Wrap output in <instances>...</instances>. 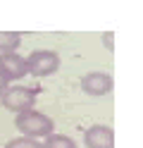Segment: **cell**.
<instances>
[{
	"mask_svg": "<svg viewBox=\"0 0 143 148\" xmlns=\"http://www.w3.org/2000/svg\"><path fill=\"white\" fill-rule=\"evenodd\" d=\"M14 127H17V132L26 136V138H45V136H50L55 132V122L50 117H48L45 112H41V110H26V112H19L14 115Z\"/></svg>",
	"mask_w": 143,
	"mask_h": 148,
	"instance_id": "6da1fadb",
	"label": "cell"
},
{
	"mask_svg": "<svg viewBox=\"0 0 143 148\" xmlns=\"http://www.w3.org/2000/svg\"><path fill=\"white\" fill-rule=\"evenodd\" d=\"M43 148H76V141L67 134H55L53 132L50 136H45Z\"/></svg>",
	"mask_w": 143,
	"mask_h": 148,
	"instance_id": "ba28073f",
	"label": "cell"
},
{
	"mask_svg": "<svg viewBox=\"0 0 143 148\" xmlns=\"http://www.w3.org/2000/svg\"><path fill=\"white\" fill-rule=\"evenodd\" d=\"M112 77L107 72H88L81 77V91L86 96H93V98H103L112 93Z\"/></svg>",
	"mask_w": 143,
	"mask_h": 148,
	"instance_id": "277c9868",
	"label": "cell"
},
{
	"mask_svg": "<svg viewBox=\"0 0 143 148\" xmlns=\"http://www.w3.org/2000/svg\"><path fill=\"white\" fill-rule=\"evenodd\" d=\"M103 38H105V45L112 50V41H110V38H112V34H103Z\"/></svg>",
	"mask_w": 143,
	"mask_h": 148,
	"instance_id": "8fae6325",
	"label": "cell"
},
{
	"mask_svg": "<svg viewBox=\"0 0 143 148\" xmlns=\"http://www.w3.org/2000/svg\"><path fill=\"white\" fill-rule=\"evenodd\" d=\"M0 105L10 112H26L36 105V91L29 88V86H7L5 91H0Z\"/></svg>",
	"mask_w": 143,
	"mask_h": 148,
	"instance_id": "7a4b0ae2",
	"label": "cell"
},
{
	"mask_svg": "<svg viewBox=\"0 0 143 148\" xmlns=\"http://www.w3.org/2000/svg\"><path fill=\"white\" fill-rule=\"evenodd\" d=\"M60 55H57L55 50H34L26 55V72L31 74V77H50V74H55L57 69H60Z\"/></svg>",
	"mask_w": 143,
	"mask_h": 148,
	"instance_id": "3957f363",
	"label": "cell"
},
{
	"mask_svg": "<svg viewBox=\"0 0 143 148\" xmlns=\"http://www.w3.org/2000/svg\"><path fill=\"white\" fill-rule=\"evenodd\" d=\"M7 86H10V81H7V77L3 74V69H0V91H5Z\"/></svg>",
	"mask_w": 143,
	"mask_h": 148,
	"instance_id": "30bf717a",
	"label": "cell"
},
{
	"mask_svg": "<svg viewBox=\"0 0 143 148\" xmlns=\"http://www.w3.org/2000/svg\"><path fill=\"white\" fill-rule=\"evenodd\" d=\"M86 148H114V132L107 124H93L83 134Z\"/></svg>",
	"mask_w": 143,
	"mask_h": 148,
	"instance_id": "8992f818",
	"label": "cell"
},
{
	"mask_svg": "<svg viewBox=\"0 0 143 148\" xmlns=\"http://www.w3.org/2000/svg\"><path fill=\"white\" fill-rule=\"evenodd\" d=\"M5 148H43L41 141L36 138H26V136H17V138H10L5 143Z\"/></svg>",
	"mask_w": 143,
	"mask_h": 148,
	"instance_id": "9c48e42d",
	"label": "cell"
},
{
	"mask_svg": "<svg viewBox=\"0 0 143 148\" xmlns=\"http://www.w3.org/2000/svg\"><path fill=\"white\" fill-rule=\"evenodd\" d=\"M0 69L7 77V81H17V79H24L26 77V58L14 53H0Z\"/></svg>",
	"mask_w": 143,
	"mask_h": 148,
	"instance_id": "5b68a950",
	"label": "cell"
},
{
	"mask_svg": "<svg viewBox=\"0 0 143 148\" xmlns=\"http://www.w3.org/2000/svg\"><path fill=\"white\" fill-rule=\"evenodd\" d=\"M22 45V34L17 31H0V53H14Z\"/></svg>",
	"mask_w": 143,
	"mask_h": 148,
	"instance_id": "52a82bcc",
	"label": "cell"
}]
</instances>
